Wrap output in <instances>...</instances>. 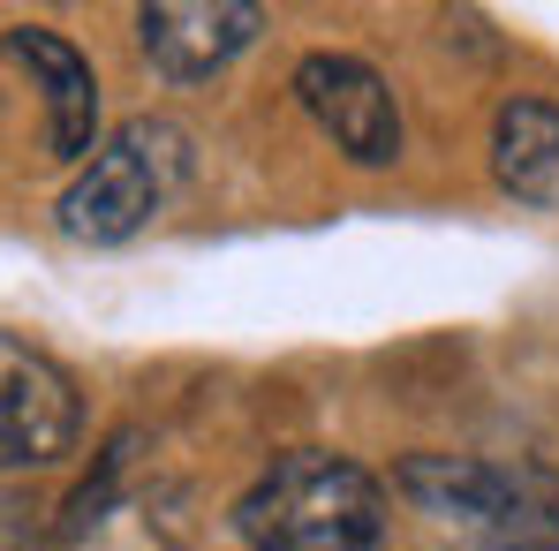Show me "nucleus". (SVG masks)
I'll return each instance as SVG.
<instances>
[{
    "mask_svg": "<svg viewBox=\"0 0 559 551\" xmlns=\"http://www.w3.org/2000/svg\"><path fill=\"white\" fill-rule=\"evenodd\" d=\"M235 537L250 551H378L385 483L348 454H280L235 499Z\"/></svg>",
    "mask_w": 559,
    "mask_h": 551,
    "instance_id": "nucleus-1",
    "label": "nucleus"
},
{
    "mask_svg": "<svg viewBox=\"0 0 559 551\" xmlns=\"http://www.w3.org/2000/svg\"><path fill=\"white\" fill-rule=\"evenodd\" d=\"M189 136L175 121H129V129H114L106 144H98L92 159L76 167V182L53 196V227L69 235V242H129L136 227H152V212L167 204V189L182 182Z\"/></svg>",
    "mask_w": 559,
    "mask_h": 551,
    "instance_id": "nucleus-2",
    "label": "nucleus"
},
{
    "mask_svg": "<svg viewBox=\"0 0 559 551\" xmlns=\"http://www.w3.org/2000/svg\"><path fill=\"white\" fill-rule=\"evenodd\" d=\"M393 491L431 514L454 522V537L476 529H522V522H559V483L545 468L522 460H484V454H408L393 468Z\"/></svg>",
    "mask_w": 559,
    "mask_h": 551,
    "instance_id": "nucleus-3",
    "label": "nucleus"
},
{
    "mask_svg": "<svg viewBox=\"0 0 559 551\" xmlns=\"http://www.w3.org/2000/svg\"><path fill=\"white\" fill-rule=\"evenodd\" d=\"M84 439V393L76 378L31 348L23 333H0V446L8 468H53Z\"/></svg>",
    "mask_w": 559,
    "mask_h": 551,
    "instance_id": "nucleus-4",
    "label": "nucleus"
},
{
    "mask_svg": "<svg viewBox=\"0 0 559 551\" xmlns=\"http://www.w3.org/2000/svg\"><path fill=\"white\" fill-rule=\"evenodd\" d=\"M295 98L302 113L333 136L348 167H393L401 159V106L393 84L356 53H302L295 61Z\"/></svg>",
    "mask_w": 559,
    "mask_h": 551,
    "instance_id": "nucleus-5",
    "label": "nucleus"
},
{
    "mask_svg": "<svg viewBox=\"0 0 559 551\" xmlns=\"http://www.w3.org/2000/svg\"><path fill=\"white\" fill-rule=\"evenodd\" d=\"M258 31H265V8H250V0H152V8H136V46L167 84L219 76Z\"/></svg>",
    "mask_w": 559,
    "mask_h": 551,
    "instance_id": "nucleus-6",
    "label": "nucleus"
},
{
    "mask_svg": "<svg viewBox=\"0 0 559 551\" xmlns=\"http://www.w3.org/2000/svg\"><path fill=\"white\" fill-rule=\"evenodd\" d=\"M8 53L31 69V84L46 92V144H53V159H92L98 144V76L92 61L61 38V31H46V23H8Z\"/></svg>",
    "mask_w": 559,
    "mask_h": 551,
    "instance_id": "nucleus-7",
    "label": "nucleus"
},
{
    "mask_svg": "<svg viewBox=\"0 0 559 551\" xmlns=\"http://www.w3.org/2000/svg\"><path fill=\"white\" fill-rule=\"evenodd\" d=\"M491 182L514 204L559 212V106L499 98V113H491Z\"/></svg>",
    "mask_w": 559,
    "mask_h": 551,
    "instance_id": "nucleus-8",
    "label": "nucleus"
},
{
    "mask_svg": "<svg viewBox=\"0 0 559 551\" xmlns=\"http://www.w3.org/2000/svg\"><path fill=\"white\" fill-rule=\"evenodd\" d=\"M454 551H559V522H522V529H476V537H454Z\"/></svg>",
    "mask_w": 559,
    "mask_h": 551,
    "instance_id": "nucleus-9",
    "label": "nucleus"
}]
</instances>
